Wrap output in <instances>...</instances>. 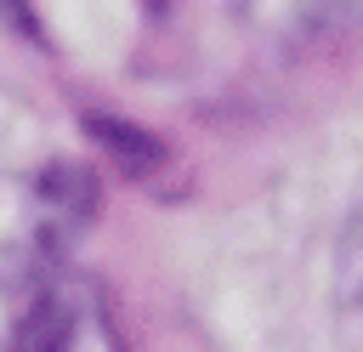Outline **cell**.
Listing matches in <instances>:
<instances>
[{"mask_svg":"<svg viewBox=\"0 0 363 352\" xmlns=\"http://www.w3.org/2000/svg\"><path fill=\"white\" fill-rule=\"evenodd\" d=\"M96 210V182L74 165L0 170V290L40 284L57 273L68 244Z\"/></svg>","mask_w":363,"mask_h":352,"instance_id":"cell-1","label":"cell"},{"mask_svg":"<svg viewBox=\"0 0 363 352\" xmlns=\"http://www.w3.org/2000/svg\"><path fill=\"white\" fill-rule=\"evenodd\" d=\"M11 352H125V335L96 278L45 273L11 329Z\"/></svg>","mask_w":363,"mask_h":352,"instance_id":"cell-2","label":"cell"},{"mask_svg":"<svg viewBox=\"0 0 363 352\" xmlns=\"http://www.w3.org/2000/svg\"><path fill=\"white\" fill-rule=\"evenodd\" d=\"M221 6L267 40H312L357 17V0H221Z\"/></svg>","mask_w":363,"mask_h":352,"instance_id":"cell-3","label":"cell"},{"mask_svg":"<svg viewBox=\"0 0 363 352\" xmlns=\"http://www.w3.org/2000/svg\"><path fill=\"white\" fill-rule=\"evenodd\" d=\"M335 307H340V346L357 352V216H346V227H340V250H335Z\"/></svg>","mask_w":363,"mask_h":352,"instance_id":"cell-4","label":"cell"}]
</instances>
